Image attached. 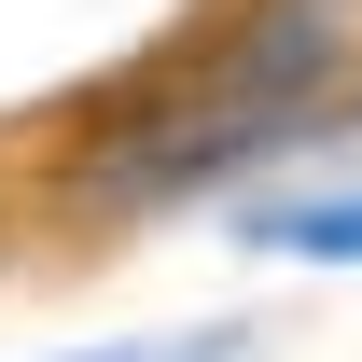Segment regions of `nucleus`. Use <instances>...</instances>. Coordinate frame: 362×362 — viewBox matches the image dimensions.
<instances>
[{"mask_svg":"<svg viewBox=\"0 0 362 362\" xmlns=\"http://www.w3.org/2000/svg\"><path fill=\"white\" fill-rule=\"evenodd\" d=\"M251 251H307V265H362V181H334V195H265V209H251Z\"/></svg>","mask_w":362,"mask_h":362,"instance_id":"f03ea898","label":"nucleus"},{"mask_svg":"<svg viewBox=\"0 0 362 362\" xmlns=\"http://www.w3.org/2000/svg\"><path fill=\"white\" fill-rule=\"evenodd\" d=\"M349 56H362V0H265V14L223 42V70H195L181 112L139 139V168H153V181H195V168H223V153H251V139L320 126Z\"/></svg>","mask_w":362,"mask_h":362,"instance_id":"f257e3e1","label":"nucleus"},{"mask_svg":"<svg viewBox=\"0 0 362 362\" xmlns=\"http://www.w3.org/2000/svg\"><path fill=\"white\" fill-rule=\"evenodd\" d=\"M56 362H251V334L195 320V334H112V349H56Z\"/></svg>","mask_w":362,"mask_h":362,"instance_id":"7ed1b4c3","label":"nucleus"}]
</instances>
